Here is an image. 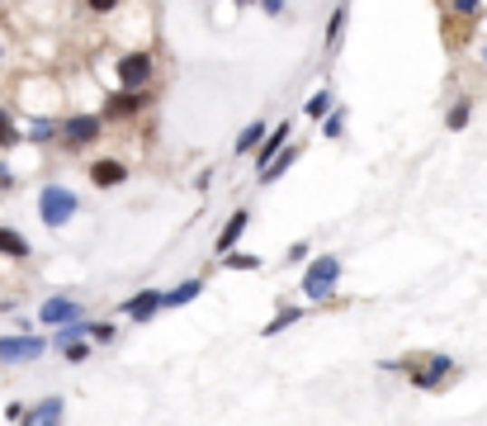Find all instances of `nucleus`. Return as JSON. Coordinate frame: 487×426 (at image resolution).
Returning a JSON list of instances; mask_svg holds the SVG:
<instances>
[{"label":"nucleus","instance_id":"1","mask_svg":"<svg viewBox=\"0 0 487 426\" xmlns=\"http://www.w3.org/2000/svg\"><path fill=\"white\" fill-rule=\"evenodd\" d=\"M384 370H407L412 389H440L454 374V360L450 355H412V360H388Z\"/></svg>","mask_w":487,"mask_h":426},{"label":"nucleus","instance_id":"2","mask_svg":"<svg viewBox=\"0 0 487 426\" xmlns=\"http://www.w3.org/2000/svg\"><path fill=\"white\" fill-rule=\"evenodd\" d=\"M341 270H346L341 256H317V261H308V270H303V298L308 304H327V298H336Z\"/></svg>","mask_w":487,"mask_h":426},{"label":"nucleus","instance_id":"3","mask_svg":"<svg viewBox=\"0 0 487 426\" xmlns=\"http://www.w3.org/2000/svg\"><path fill=\"white\" fill-rule=\"evenodd\" d=\"M76 213H81L76 189H67V185H43L38 189V218H43L48 228H67Z\"/></svg>","mask_w":487,"mask_h":426},{"label":"nucleus","instance_id":"4","mask_svg":"<svg viewBox=\"0 0 487 426\" xmlns=\"http://www.w3.org/2000/svg\"><path fill=\"white\" fill-rule=\"evenodd\" d=\"M157 81V57L152 53H123L119 57V91L147 95V85Z\"/></svg>","mask_w":487,"mask_h":426},{"label":"nucleus","instance_id":"5","mask_svg":"<svg viewBox=\"0 0 487 426\" xmlns=\"http://www.w3.org/2000/svg\"><path fill=\"white\" fill-rule=\"evenodd\" d=\"M100 133H104V119L100 114H67V119H62V147H67V152L95 147Z\"/></svg>","mask_w":487,"mask_h":426},{"label":"nucleus","instance_id":"6","mask_svg":"<svg viewBox=\"0 0 487 426\" xmlns=\"http://www.w3.org/2000/svg\"><path fill=\"white\" fill-rule=\"evenodd\" d=\"M86 317V308H81V298H67V294H57V298H43L38 304V323L43 327H72V323H81Z\"/></svg>","mask_w":487,"mask_h":426},{"label":"nucleus","instance_id":"7","mask_svg":"<svg viewBox=\"0 0 487 426\" xmlns=\"http://www.w3.org/2000/svg\"><path fill=\"white\" fill-rule=\"evenodd\" d=\"M53 346V336H0V360L5 365H29Z\"/></svg>","mask_w":487,"mask_h":426},{"label":"nucleus","instance_id":"8","mask_svg":"<svg viewBox=\"0 0 487 426\" xmlns=\"http://www.w3.org/2000/svg\"><path fill=\"white\" fill-rule=\"evenodd\" d=\"M166 308V289H138L133 298H123L119 313L129 317V323H152V317Z\"/></svg>","mask_w":487,"mask_h":426},{"label":"nucleus","instance_id":"9","mask_svg":"<svg viewBox=\"0 0 487 426\" xmlns=\"http://www.w3.org/2000/svg\"><path fill=\"white\" fill-rule=\"evenodd\" d=\"M147 100H152V95H129V91H114V95H104V104H100V119H104V123H123V119H133L138 110H147Z\"/></svg>","mask_w":487,"mask_h":426},{"label":"nucleus","instance_id":"10","mask_svg":"<svg viewBox=\"0 0 487 426\" xmlns=\"http://www.w3.org/2000/svg\"><path fill=\"white\" fill-rule=\"evenodd\" d=\"M289 142H293V123H274L270 138L261 142V152H256V176H265V170L274 166V157H280Z\"/></svg>","mask_w":487,"mask_h":426},{"label":"nucleus","instance_id":"11","mask_svg":"<svg viewBox=\"0 0 487 426\" xmlns=\"http://www.w3.org/2000/svg\"><path fill=\"white\" fill-rule=\"evenodd\" d=\"M86 176H91V185H95V189H119L123 180H129V166H123L119 157H95Z\"/></svg>","mask_w":487,"mask_h":426},{"label":"nucleus","instance_id":"12","mask_svg":"<svg viewBox=\"0 0 487 426\" xmlns=\"http://www.w3.org/2000/svg\"><path fill=\"white\" fill-rule=\"evenodd\" d=\"M246 228H251V213L246 208H237V213H232V218L223 223V232H218V256H232V251H237V242L246 237Z\"/></svg>","mask_w":487,"mask_h":426},{"label":"nucleus","instance_id":"13","mask_svg":"<svg viewBox=\"0 0 487 426\" xmlns=\"http://www.w3.org/2000/svg\"><path fill=\"white\" fill-rule=\"evenodd\" d=\"M62 412H67V402H62L57 393H48L43 402H33L29 417L19 421V426H62Z\"/></svg>","mask_w":487,"mask_h":426},{"label":"nucleus","instance_id":"14","mask_svg":"<svg viewBox=\"0 0 487 426\" xmlns=\"http://www.w3.org/2000/svg\"><path fill=\"white\" fill-rule=\"evenodd\" d=\"M265 138H270V123L265 119H251L242 133H237V142H232V152H237V157H256Z\"/></svg>","mask_w":487,"mask_h":426},{"label":"nucleus","instance_id":"15","mask_svg":"<svg viewBox=\"0 0 487 426\" xmlns=\"http://www.w3.org/2000/svg\"><path fill=\"white\" fill-rule=\"evenodd\" d=\"M53 138H62V123H57V119H48V114H33V119H29V128H24V142L43 147V142H53Z\"/></svg>","mask_w":487,"mask_h":426},{"label":"nucleus","instance_id":"16","mask_svg":"<svg viewBox=\"0 0 487 426\" xmlns=\"http://www.w3.org/2000/svg\"><path fill=\"white\" fill-rule=\"evenodd\" d=\"M0 256H10V261H29L33 247L24 232H14V228H0Z\"/></svg>","mask_w":487,"mask_h":426},{"label":"nucleus","instance_id":"17","mask_svg":"<svg viewBox=\"0 0 487 426\" xmlns=\"http://www.w3.org/2000/svg\"><path fill=\"white\" fill-rule=\"evenodd\" d=\"M204 294V280H180L176 289H166V308H185Z\"/></svg>","mask_w":487,"mask_h":426},{"label":"nucleus","instance_id":"18","mask_svg":"<svg viewBox=\"0 0 487 426\" xmlns=\"http://www.w3.org/2000/svg\"><path fill=\"white\" fill-rule=\"evenodd\" d=\"M469 119H473V100L459 95V100L450 104V114H444V128H450V133H463V128H469Z\"/></svg>","mask_w":487,"mask_h":426},{"label":"nucleus","instance_id":"19","mask_svg":"<svg viewBox=\"0 0 487 426\" xmlns=\"http://www.w3.org/2000/svg\"><path fill=\"white\" fill-rule=\"evenodd\" d=\"M299 152H303V147H299V142H289V147H284V152H280V157H274V166L265 170V176H256V180H261V185H274V180H280V176H284V170H289L293 161H299Z\"/></svg>","mask_w":487,"mask_h":426},{"label":"nucleus","instance_id":"20","mask_svg":"<svg viewBox=\"0 0 487 426\" xmlns=\"http://www.w3.org/2000/svg\"><path fill=\"white\" fill-rule=\"evenodd\" d=\"M346 24H350V10H346V5H336V10H331V24H327V57H336V48H341Z\"/></svg>","mask_w":487,"mask_h":426},{"label":"nucleus","instance_id":"21","mask_svg":"<svg viewBox=\"0 0 487 426\" xmlns=\"http://www.w3.org/2000/svg\"><path fill=\"white\" fill-rule=\"evenodd\" d=\"M293 323H303V308H280V313H274L270 323L261 327V336H280V332H289Z\"/></svg>","mask_w":487,"mask_h":426},{"label":"nucleus","instance_id":"22","mask_svg":"<svg viewBox=\"0 0 487 426\" xmlns=\"http://www.w3.org/2000/svg\"><path fill=\"white\" fill-rule=\"evenodd\" d=\"M331 110H336V100H331L327 85H322V91H312V95H308V104H303V114H308V119H322V123H327V114H331Z\"/></svg>","mask_w":487,"mask_h":426},{"label":"nucleus","instance_id":"23","mask_svg":"<svg viewBox=\"0 0 487 426\" xmlns=\"http://www.w3.org/2000/svg\"><path fill=\"white\" fill-rule=\"evenodd\" d=\"M19 142H24V133L14 128V110H0V152H10Z\"/></svg>","mask_w":487,"mask_h":426},{"label":"nucleus","instance_id":"24","mask_svg":"<svg viewBox=\"0 0 487 426\" xmlns=\"http://www.w3.org/2000/svg\"><path fill=\"white\" fill-rule=\"evenodd\" d=\"M81 336H91V317H81V323H72V327H62L57 336H53V346L62 351V346H76Z\"/></svg>","mask_w":487,"mask_h":426},{"label":"nucleus","instance_id":"25","mask_svg":"<svg viewBox=\"0 0 487 426\" xmlns=\"http://www.w3.org/2000/svg\"><path fill=\"white\" fill-rule=\"evenodd\" d=\"M223 266L227 270H261L265 261H261V256H251V251H232V256H223Z\"/></svg>","mask_w":487,"mask_h":426},{"label":"nucleus","instance_id":"26","mask_svg":"<svg viewBox=\"0 0 487 426\" xmlns=\"http://www.w3.org/2000/svg\"><path fill=\"white\" fill-rule=\"evenodd\" d=\"M322 133H327V138H341V133H346V110H331L327 123H322Z\"/></svg>","mask_w":487,"mask_h":426},{"label":"nucleus","instance_id":"27","mask_svg":"<svg viewBox=\"0 0 487 426\" xmlns=\"http://www.w3.org/2000/svg\"><path fill=\"white\" fill-rule=\"evenodd\" d=\"M62 355H67L72 365H86V360H91V341H76V346H62Z\"/></svg>","mask_w":487,"mask_h":426},{"label":"nucleus","instance_id":"28","mask_svg":"<svg viewBox=\"0 0 487 426\" xmlns=\"http://www.w3.org/2000/svg\"><path fill=\"white\" fill-rule=\"evenodd\" d=\"M303 256H308V237L289 242V251H284V266H303Z\"/></svg>","mask_w":487,"mask_h":426},{"label":"nucleus","instance_id":"29","mask_svg":"<svg viewBox=\"0 0 487 426\" xmlns=\"http://www.w3.org/2000/svg\"><path fill=\"white\" fill-rule=\"evenodd\" d=\"M91 336H95V341H119L114 323H91Z\"/></svg>","mask_w":487,"mask_h":426},{"label":"nucleus","instance_id":"30","mask_svg":"<svg viewBox=\"0 0 487 426\" xmlns=\"http://www.w3.org/2000/svg\"><path fill=\"white\" fill-rule=\"evenodd\" d=\"M24 417H29V408H24V402H10V408H5V421H14V426L24 421Z\"/></svg>","mask_w":487,"mask_h":426},{"label":"nucleus","instance_id":"31","mask_svg":"<svg viewBox=\"0 0 487 426\" xmlns=\"http://www.w3.org/2000/svg\"><path fill=\"white\" fill-rule=\"evenodd\" d=\"M0 189H14V170L5 161H0Z\"/></svg>","mask_w":487,"mask_h":426},{"label":"nucleus","instance_id":"32","mask_svg":"<svg viewBox=\"0 0 487 426\" xmlns=\"http://www.w3.org/2000/svg\"><path fill=\"white\" fill-rule=\"evenodd\" d=\"M261 10H265L270 19H280V15H284V0H265V5H261Z\"/></svg>","mask_w":487,"mask_h":426},{"label":"nucleus","instance_id":"33","mask_svg":"<svg viewBox=\"0 0 487 426\" xmlns=\"http://www.w3.org/2000/svg\"><path fill=\"white\" fill-rule=\"evenodd\" d=\"M0 57H5V48H0Z\"/></svg>","mask_w":487,"mask_h":426}]
</instances>
